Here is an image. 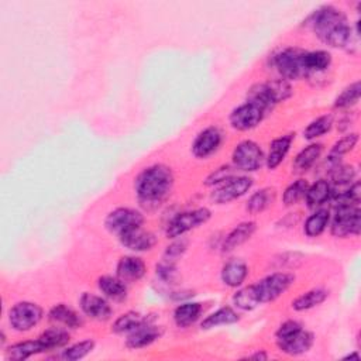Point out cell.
<instances>
[{
  "mask_svg": "<svg viewBox=\"0 0 361 361\" xmlns=\"http://www.w3.org/2000/svg\"><path fill=\"white\" fill-rule=\"evenodd\" d=\"M172 187V169L164 164H154L143 169L135 183L137 199L147 210L160 208L171 194Z\"/></svg>",
  "mask_w": 361,
  "mask_h": 361,
  "instance_id": "obj_1",
  "label": "cell"
},
{
  "mask_svg": "<svg viewBox=\"0 0 361 361\" xmlns=\"http://www.w3.org/2000/svg\"><path fill=\"white\" fill-rule=\"evenodd\" d=\"M308 23L316 37L333 48H344L351 43V27L347 24L341 10L333 6H322L315 10L309 16Z\"/></svg>",
  "mask_w": 361,
  "mask_h": 361,
  "instance_id": "obj_2",
  "label": "cell"
},
{
  "mask_svg": "<svg viewBox=\"0 0 361 361\" xmlns=\"http://www.w3.org/2000/svg\"><path fill=\"white\" fill-rule=\"evenodd\" d=\"M275 337L279 351L288 355H300L308 353L315 341L314 335L305 330L302 325L296 321L284 322L278 328Z\"/></svg>",
  "mask_w": 361,
  "mask_h": 361,
  "instance_id": "obj_3",
  "label": "cell"
},
{
  "mask_svg": "<svg viewBox=\"0 0 361 361\" xmlns=\"http://www.w3.org/2000/svg\"><path fill=\"white\" fill-rule=\"evenodd\" d=\"M292 96V88L285 79H271L267 82L256 84L247 92V100L259 105L267 113L275 105L285 102Z\"/></svg>",
  "mask_w": 361,
  "mask_h": 361,
  "instance_id": "obj_4",
  "label": "cell"
},
{
  "mask_svg": "<svg viewBox=\"0 0 361 361\" xmlns=\"http://www.w3.org/2000/svg\"><path fill=\"white\" fill-rule=\"evenodd\" d=\"M304 56H305L304 49L288 47L274 54L271 64L277 70V72L282 77V79L298 81L302 78H308Z\"/></svg>",
  "mask_w": 361,
  "mask_h": 361,
  "instance_id": "obj_5",
  "label": "cell"
},
{
  "mask_svg": "<svg viewBox=\"0 0 361 361\" xmlns=\"http://www.w3.org/2000/svg\"><path fill=\"white\" fill-rule=\"evenodd\" d=\"M212 217V212L208 208H199L188 212L178 213L167 224L165 234L168 238H179L185 233L205 224Z\"/></svg>",
  "mask_w": 361,
  "mask_h": 361,
  "instance_id": "obj_6",
  "label": "cell"
},
{
  "mask_svg": "<svg viewBox=\"0 0 361 361\" xmlns=\"http://www.w3.org/2000/svg\"><path fill=\"white\" fill-rule=\"evenodd\" d=\"M144 224V216L141 212L132 208H117L112 210L105 219V227L112 234L120 237L125 233L140 229Z\"/></svg>",
  "mask_w": 361,
  "mask_h": 361,
  "instance_id": "obj_7",
  "label": "cell"
},
{
  "mask_svg": "<svg viewBox=\"0 0 361 361\" xmlns=\"http://www.w3.org/2000/svg\"><path fill=\"white\" fill-rule=\"evenodd\" d=\"M231 158L236 169L243 172L259 171L266 162L263 148L252 140H245L242 143H238L233 151Z\"/></svg>",
  "mask_w": 361,
  "mask_h": 361,
  "instance_id": "obj_8",
  "label": "cell"
},
{
  "mask_svg": "<svg viewBox=\"0 0 361 361\" xmlns=\"http://www.w3.org/2000/svg\"><path fill=\"white\" fill-rule=\"evenodd\" d=\"M254 180L246 175H234L215 187L210 198L217 205H224L245 197L253 187Z\"/></svg>",
  "mask_w": 361,
  "mask_h": 361,
  "instance_id": "obj_9",
  "label": "cell"
},
{
  "mask_svg": "<svg viewBox=\"0 0 361 361\" xmlns=\"http://www.w3.org/2000/svg\"><path fill=\"white\" fill-rule=\"evenodd\" d=\"M295 282V275L289 272H274L254 284L260 304H268L278 299Z\"/></svg>",
  "mask_w": 361,
  "mask_h": 361,
  "instance_id": "obj_10",
  "label": "cell"
},
{
  "mask_svg": "<svg viewBox=\"0 0 361 361\" xmlns=\"http://www.w3.org/2000/svg\"><path fill=\"white\" fill-rule=\"evenodd\" d=\"M361 230V212L358 206H340L336 208L330 233L337 238L357 236Z\"/></svg>",
  "mask_w": 361,
  "mask_h": 361,
  "instance_id": "obj_11",
  "label": "cell"
},
{
  "mask_svg": "<svg viewBox=\"0 0 361 361\" xmlns=\"http://www.w3.org/2000/svg\"><path fill=\"white\" fill-rule=\"evenodd\" d=\"M267 112L253 102H246L233 109L229 116L230 126L238 132H249L256 129L266 117Z\"/></svg>",
  "mask_w": 361,
  "mask_h": 361,
  "instance_id": "obj_12",
  "label": "cell"
},
{
  "mask_svg": "<svg viewBox=\"0 0 361 361\" xmlns=\"http://www.w3.org/2000/svg\"><path fill=\"white\" fill-rule=\"evenodd\" d=\"M43 314L41 307L23 300L9 311V323L16 332H29L41 322Z\"/></svg>",
  "mask_w": 361,
  "mask_h": 361,
  "instance_id": "obj_13",
  "label": "cell"
},
{
  "mask_svg": "<svg viewBox=\"0 0 361 361\" xmlns=\"http://www.w3.org/2000/svg\"><path fill=\"white\" fill-rule=\"evenodd\" d=\"M79 307L84 315L98 322H106L112 318L113 309L107 300L96 293L84 292L79 299Z\"/></svg>",
  "mask_w": 361,
  "mask_h": 361,
  "instance_id": "obj_14",
  "label": "cell"
},
{
  "mask_svg": "<svg viewBox=\"0 0 361 361\" xmlns=\"http://www.w3.org/2000/svg\"><path fill=\"white\" fill-rule=\"evenodd\" d=\"M222 140L223 136L217 128H206L195 137L192 143V154L199 160H206L219 150Z\"/></svg>",
  "mask_w": 361,
  "mask_h": 361,
  "instance_id": "obj_15",
  "label": "cell"
},
{
  "mask_svg": "<svg viewBox=\"0 0 361 361\" xmlns=\"http://www.w3.org/2000/svg\"><path fill=\"white\" fill-rule=\"evenodd\" d=\"M118 240L125 249L135 253L150 252L157 245V237L151 231L143 230V227L122 234Z\"/></svg>",
  "mask_w": 361,
  "mask_h": 361,
  "instance_id": "obj_16",
  "label": "cell"
},
{
  "mask_svg": "<svg viewBox=\"0 0 361 361\" xmlns=\"http://www.w3.org/2000/svg\"><path fill=\"white\" fill-rule=\"evenodd\" d=\"M162 335V330L160 328H157L153 321H148L146 323H143L141 326H139L137 329H135L133 332L129 333L128 340H126V346L130 350H139V348H144L150 344H153L154 341H157Z\"/></svg>",
  "mask_w": 361,
  "mask_h": 361,
  "instance_id": "obj_17",
  "label": "cell"
},
{
  "mask_svg": "<svg viewBox=\"0 0 361 361\" xmlns=\"http://www.w3.org/2000/svg\"><path fill=\"white\" fill-rule=\"evenodd\" d=\"M146 263L136 256H125L118 260L116 275L125 282H137L146 275Z\"/></svg>",
  "mask_w": 361,
  "mask_h": 361,
  "instance_id": "obj_18",
  "label": "cell"
},
{
  "mask_svg": "<svg viewBox=\"0 0 361 361\" xmlns=\"http://www.w3.org/2000/svg\"><path fill=\"white\" fill-rule=\"evenodd\" d=\"M256 229H257V224L254 222H243L237 224L223 240V245H222L223 253H230L237 247L245 245L246 242H249V240L253 237V234L256 233Z\"/></svg>",
  "mask_w": 361,
  "mask_h": 361,
  "instance_id": "obj_19",
  "label": "cell"
},
{
  "mask_svg": "<svg viewBox=\"0 0 361 361\" xmlns=\"http://www.w3.org/2000/svg\"><path fill=\"white\" fill-rule=\"evenodd\" d=\"M249 275V267L242 260H230L227 261L220 272L222 282L230 288L242 286Z\"/></svg>",
  "mask_w": 361,
  "mask_h": 361,
  "instance_id": "obj_20",
  "label": "cell"
},
{
  "mask_svg": "<svg viewBox=\"0 0 361 361\" xmlns=\"http://www.w3.org/2000/svg\"><path fill=\"white\" fill-rule=\"evenodd\" d=\"M293 140H295V135L289 133V135L281 136L271 141L268 155L266 157V165L268 169L272 171L282 164V161L285 160V157L288 155V153L291 150Z\"/></svg>",
  "mask_w": 361,
  "mask_h": 361,
  "instance_id": "obj_21",
  "label": "cell"
},
{
  "mask_svg": "<svg viewBox=\"0 0 361 361\" xmlns=\"http://www.w3.org/2000/svg\"><path fill=\"white\" fill-rule=\"evenodd\" d=\"M99 291L110 300L114 302H123L128 298V286L126 282L120 279L117 275H103L98 279Z\"/></svg>",
  "mask_w": 361,
  "mask_h": 361,
  "instance_id": "obj_22",
  "label": "cell"
},
{
  "mask_svg": "<svg viewBox=\"0 0 361 361\" xmlns=\"http://www.w3.org/2000/svg\"><path fill=\"white\" fill-rule=\"evenodd\" d=\"M48 319L68 329H78L84 325V321L79 316V314L66 304H58L52 307L48 312Z\"/></svg>",
  "mask_w": 361,
  "mask_h": 361,
  "instance_id": "obj_23",
  "label": "cell"
},
{
  "mask_svg": "<svg viewBox=\"0 0 361 361\" xmlns=\"http://www.w3.org/2000/svg\"><path fill=\"white\" fill-rule=\"evenodd\" d=\"M322 151H323V146L319 143L309 144L304 150H300L292 162L293 171L296 174H304V172L309 171L316 164V161L321 158Z\"/></svg>",
  "mask_w": 361,
  "mask_h": 361,
  "instance_id": "obj_24",
  "label": "cell"
},
{
  "mask_svg": "<svg viewBox=\"0 0 361 361\" xmlns=\"http://www.w3.org/2000/svg\"><path fill=\"white\" fill-rule=\"evenodd\" d=\"M333 194V187L326 179H319L307 191L305 201L309 209H319L328 201H330Z\"/></svg>",
  "mask_w": 361,
  "mask_h": 361,
  "instance_id": "obj_25",
  "label": "cell"
},
{
  "mask_svg": "<svg viewBox=\"0 0 361 361\" xmlns=\"http://www.w3.org/2000/svg\"><path fill=\"white\" fill-rule=\"evenodd\" d=\"M45 353L40 339L36 340H26V341H19L8 347L6 350V360L10 361H24L36 354Z\"/></svg>",
  "mask_w": 361,
  "mask_h": 361,
  "instance_id": "obj_26",
  "label": "cell"
},
{
  "mask_svg": "<svg viewBox=\"0 0 361 361\" xmlns=\"http://www.w3.org/2000/svg\"><path fill=\"white\" fill-rule=\"evenodd\" d=\"M202 312H203V308L198 302L180 304L174 311V322L178 328L187 329V328L192 326L201 318Z\"/></svg>",
  "mask_w": 361,
  "mask_h": 361,
  "instance_id": "obj_27",
  "label": "cell"
},
{
  "mask_svg": "<svg viewBox=\"0 0 361 361\" xmlns=\"http://www.w3.org/2000/svg\"><path fill=\"white\" fill-rule=\"evenodd\" d=\"M328 296H329V292L326 289H322V288L311 289L300 296H298L295 300H292V309L296 312L314 309V308L322 305L328 299Z\"/></svg>",
  "mask_w": 361,
  "mask_h": 361,
  "instance_id": "obj_28",
  "label": "cell"
},
{
  "mask_svg": "<svg viewBox=\"0 0 361 361\" xmlns=\"http://www.w3.org/2000/svg\"><path fill=\"white\" fill-rule=\"evenodd\" d=\"M305 70L308 77L325 72L332 64V55L328 51L318 49V51H305L304 56Z\"/></svg>",
  "mask_w": 361,
  "mask_h": 361,
  "instance_id": "obj_29",
  "label": "cell"
},
{
  "mask_svg": "<svg viewBox=\"0 0 361 361\" xmlns=\"http://www.w3.org/2000/svg\"><path fill=\"white\" fill-rule=\"evenodd\" d=\"M148 321H151L150 316L130 311V312L123 314L122 316H118L114 321V323L112 326V332L116 335H125V333L129 335L130 332H133L135 329H137L139 326H141L143 323H146Z\"/></svg>",
  "mask_w": 361,
  "mask_h": 361,
  "instance_id": "obj_30",
  "label": "cell"
},
{
  "mask_svg": "<svg viewBox=\"0 0 361 361\" xmlns=\"http://www.w3.org/2000/svg\"><path fill=\"white\" fill-rule=\"evenodd\" d=\"M240 321V316L238 314L230 308V307H223L220 309H217L216 312L210 314L209 316H206L202 323H201V328L203 330H210V329H215V328H219V326H226V325H234Z\"/></svg>",
  "mask_w": 361,
  "mask_h": 361,
  "instance_id": "obj_31",
  "label": "cell"
},
{
  "mask_svg": "<svg viewBox=\"0 0 361 361\" xmlns=\"http://www.w3.org/2000/svg\"><path fill=\"white\" fill-rule=\"evenodd\" d=\"M40 341L45 351L66 347L70 343V333L66 328H49L40 335Z\"/></svg>",
  "mask_w": 361,
  "mask_h": 361,
  "instance_id": "obj_32",
  "label": "cell"
},
{
  "mask_svg": "<svg viewBox=\"0 0 361 361\" xmlns=\"http://www.w3.org/2000/svg\"><path fill=\"white\" fill-rule=\"evenodd\" d=\"M330 222V212L328 209H318L315 213H312L304 226V233L308 237H319Z\"/></svg>",
  "mask_w": 361,
  "mask_h": 361,
  "instance_id": "obj_33",
  "label": "cell"
},
{
  "mask_svg": "<svg viewBox=\"0 0 361 361\" xmlns=\"http://www.w3.org/2000/svg\"><path fill=\"white\" fill-rule=\"evenodd\" d=\"M274 201H275V190H272V188H263V190L254 192L249 198L246 208H247L249 213L259 215V213L264 212L267 208H270Z\"/></svg>",
  "mask_w": 361,
  "mask_h": 361,
  "instance_id": "obj_34",
  "label": "cell"
},
{
  "mask_svg": "<svg viewBox=\"0 0 361 361\" xmlns=\"http://www.w3.org/2000/svg\"><path fill=\"white\" fill-rule=\"evenodd\" d=\"M233 304L236 308L242 311H253L260 305V299L256 291L254 285L245 286L242 289H238L233 295Z\"/></svg>",
  "mask_w": 361,
  "mask_h": 361,
  "instance_id": "obj_35",
  "label": "cell"
},
{
  "mask_svg": "<svg viewBox=\"0 0 361 361\" xmlns=\"http://www.w3.org/2000/svg\"><path fill=\"white\" fill-rule=\"evenodd\" d=\"M332 126H333V117L330 114L321 116L307 126V129L304 130V139L316 140V139L325 136L326 133H329Z\"/></svg>",
  "mask_w": 361,
  "mask_h": 361,
  "instance_id": "obj_36",
  "label": "cell"
},
{
  "mask_svg": "<svg viewBox=\"0 0 361 361\" xmlns=\"http://www.w3.org/2000/svg\"><path fill=\"white\" fill-rule=\"evenodd\" d=\"M309 188V184L305 179H298L295 183L286 187L282 195V202L285 206H293L298 202L302 201L307 195V191Z\"/></svg>",
  "mask_w": 361,
  "mask_h": 361,
  "instance_id": "obj_37",
  "label": "cell"
},
{
  "mask_svg": "<svg viewBox=\"0 0 361 361\" xmlns=\"http://www.w3.org/2000/svg\"><path fill=\"white\" fill-rule=\"evenodd\" d=\"M93 348H95V341L88 339L67 347L66 350H63L61 354H59V357L66 361H78L85 358L88 354H91Z\"/></svg>",
  "mask_w": 361,
  "mask_h": 361,
  "instance_id": "obj_38",
  "label": "cell"
},
{
  "mask_svg": "<svg viewBox=\"0 0 361 361\" xmlns=\"http://www.w3.org/2000/svg\"><path fill=\"white\" fill-rule=\"evenodd\" d=\"M361 95V85L360 82H353L347 88L343 89V92L336 98L335 100V107L336 109H348L354 106Z\"/></svg>",
  "mask_w": 361,
  "mask_h": 361,
  "instance_id": "obj_39",
  "label": "cell"
},
{
  "mask_svg": "<svg viewBox=\"0 0 361 361\" xmlns=\"http://www.w3.org/2000/svg\"><path fill=\"white\" fill-rule=\"evenodd\" d=\"M330 178H332V183L335 185H339V187L350 185L351 180H354V178H355V169L350 165L337 164L330 171Z\"/></svg>",
  "mask_w": 361,
  "mask_h": 361,
  "instance_id": "obj_40",
  "label": "cell"
},
{
  "mask_svg": "<svg viewBox=\"0 0 361 361\" xmlns=\"http://www.w3.org/2000/svg\"><path fill=\"white\" fill-rule=\"evenodd\" d=\"M357 143H358V135L357 133L347 135L333 144L329 155H332L335 158H340L341 155L350 153L357 146Z\"/></svg>",
  "mask_w": 361,
  "mask_h": 361,
  "instance_id": "obj_41",
  "label": "cell"
},
{
  "mask_svg": "<svg viewBox=\"0 0 361 361\" xmlns=\"http://www.w3.org/2000/svg\"><path fill=\"white\" fill-rule=\"evenodd\" d=\"M237 175L236 174V167L233 165H223L220 168H217L216 171H213L208 178H206V185L208 187H216L222 183H224V180H227L229 178Z\"/></svg>",
  "mask_w": 361,
  "mask_h": 361,
  "instance_id": "obj_42",
  "label": "cell"
},
{
  "mask_svg": "<svg viewBox=\"0 0 361 361\" xmlns=\"http://www.w3.org/2000/svg\"><path fill=\"white\" fill-rule=\"evenodd\" d=\"M175 240V238H174ZM188 249V240L185 238H179V240H175V242L167 247L165 253H164V261L167 263H172L175 264V261L183 257L184 253L187 252Z\"/></svg>",
  "mask_w": 361,
  "mask_h": 361,
  "instance_id": "obj_43",
  "label": "cell"
},
{
  "mask_svg": "<svg viewBox=\"0 0 361 361\" xmlns=\"http://www.w3.org/2000/svg\"><path fill=\"white\" fill-rule=\"evenodd\" d=\"M157 275L165 284H175L178 279V271L175 264L167 261L157 266Z\"/></svg>",
  "mask_w": 361,
  "mask_h": 361,
  "instance_id": "obj_44",
  "label": "cell"
},
{
  "mask_svg": "<svg viewBox=\"0 0 361 361\" xmlns=\"http://www.w3.org/2000/svg\"><path fill=\"white\" fill-rule=\"evenodd\" d=\"M247 358H249V360H267L268 355H267L266 351L259 350L257 353H254V354H252V355H247Z\"/></svg>",
  "mask_w": 361,
  "mask_h": 361,
  "instance_id": "obj_45",
  "label": "cell"
},
{
  "mask_svg": "<svg viewBox=\"0 0 361 361\" xmlns=\"http://www.w3.org/2000/svg\"><path fill=\"white\" fill-rule=\"evenodd\" d=\"M351 358L358 360V358H360V354H358V353H351V354H348V355L344 357V360H351Z\"/></svg>",
  "mask_w": 361,
  "mask_h": 361,
  "instance_id": "obj_46",
  "label": "cell"
}]
</instances>
